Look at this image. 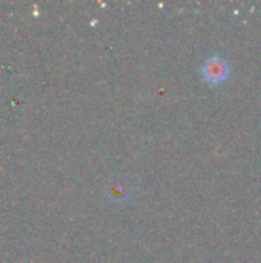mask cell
Returning a JSON list of instances; mask_svg holds the SVG:
<instances>
[{
  "mask_svg": "<svg viewBox=\"0 0 261 263\" xmlns=\"http://www.w3.org/2000/svg\"><path fill=\"white\" fill-rule=\"evenodd\" d=\"M202 74L206 80L212 83H222L229 76V65L222 57H212L203 63Z\"/></svg>",
  "mask_w": 261,
  "mask_h": 263,
  "instance_id": "obj_1",
  "label": "cell"
}]
</instances>
